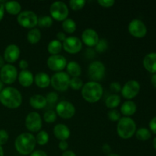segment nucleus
<instances>
[{
    "label": "nucleus",
    "mask_w": 156,
    "mask_h": 156,
    "mask_svg": "<svg viewBox=\"0 0 156 156\" xmlns=\"http://www.w3.org/2000/svg\"><path fill=\"white\" fill-rule=\"evenodd\" d=\"M0 102L6 108L15 109L22 104V95L17 88L6 87L0 92Z\"/></svg>",
    "instance_id": "obj_1"
},
{
    "label": "nucleus",
    "mask_w": 156,
    "mask_h": 156,
    "mask_svg": "<svg viewBox=\"0 0 156 156\" xmlns=\"http://www.w3.org/2000/svg\"><path fill=\"white\" fill-rule=\"evenodd\" d=\"M2 89H3V82H2L1 79H0V92L2 91Z\"/></svg>",
    "instance_id": "obj_53"
},
{
    "label": "nucleus",
    "mask_w": 156,
    "mask_h": 156,
    "mask_svg": "<svg viewBox=\"0 0 156 156\" xmlns=\"http://www.w3.org/2000/svg\"><path fill=\"white\" fill-rule=\"evenodd\" d=\"M85 3V0H71L69 1V6L73 10L78 11L84 8Z\"/></svg>",
    "instance_id": "obj_35"
},
{
    "label": "nucleus",
    "mask_w": 156,
    "mask_h": 156,
    "mask_svg": "<svg viewBox=\"0 0 156 156\" xmlns=\"http://www.w3.org/2000/svg\"><path fill=\"white\" fill-rule=\"evenodd\" d=\"M105 66L101 61H93L88 68V76L94 82L102 80L105 76Z\"/></svg>",
    "instance_id": "obj_8"
},
{
    "label": "nucleus",
    "mask_w": 156,
    "mask_h": 156,
    "mask_svg": "<svg viewBox=\"0 0 156 156\" xmlns=\"http://www.w3.org/2000/svg\"><path fill=\"white\" fill-rule=\"evenodd\" d=\"M18 76V70L15 66L12 64H5L0 69V79L7 85H11L16 81Z\"/></svg>",
    "instance_id": "obj_9"
},
{
    "label": "nucleus",
    "mask_w": 156,
    "mask_h": 156,
    "mask_svg": "<svg viewBox=\"0 0 156 156\" xmlns=\"http://www.w3.org/2000/svg\"><path fill=\"white\" fill-rule=\"evenodd\" d=\"M36 143V139L33 134L24 133L16 138L15 147L20 155H28L34 151Z\"/></svg>",
    "instance_id": "obj_2"
},
{
    "label": "nucleus",
    "mask_w": 156,
    "mask_h": 156,
    "mask_svg": "<svg viewBox=\"0 0 156 156\" xmlns=\"http://www.w3.org/2000/svg\"><path fill=\"white\" fill-rule=\"evenodd\" d=\"M62 48L67 53L76 54L82 50V42L79 38L76 37H68L62 42Z\"/></svg>",
    "instance_id": "obj_15"
},
{
    "label": "nucleus",
    "mask_w": 156,
    "mask_h": 156,
    "mask_svg": "<svg viewBox=\"0 0 156 156\" xmlns=\"http://www.w3.org/2000/svg\"><path fill=\"white\" fill-rule=\"evenodd\" d=\"M98 2L104 8H111L115 4V1L114 0H98Z\"/></svg>",
    "instance_id": "obj_40"
},
{
    "label": "nucleus",
    "mask_w": 156,
    "mask_h": 156,
    "mask_svg": "<svg viewBox=\"0 0 156 156\" xmlns=\"http://www.w3.org/2000/svg\"><path fill=\"white\" fill-rule=\"evenodd\" d=\"M18 23L23 27L28 29L35 28L38 23V17L32 11L21 12L17 18Z\"/></svg>",
    "instance_id": "obj_6"
},
{
    "label": "nucleus",
    "mask_w": 156,
    "mask_h": 156,
    "mask_svg": "<svg viewBox=\"0 0 156 156\" xmlns=\"http://www.w3.org/2000/svg\"><path fill=\"white\" fill-rule=\"evenodd\" d=\"M102 151L104 152V153L105 154H110L111 152V146H110V145L107 144V143H105V144L103 145V146H102Z\"/></svg>",
    "instance_id": "obj_47"
},
{
    "label": "nucleus",
    "mask_w": 156,
    "mask_h": 156,
    "mask_svg": "<svg viewBox=\"0 0 156 156\" xmlns=\"http://www.w3.org/2000/svg\"><path fill=\"white\" fill-rule=\"evenodd\" d=\"M62 156H76V153L72 150H66L62 152Z\"/></svg>",
    "instance_id": "obj_49"
},
{
    "label": "nucleus",
    "mask_w": 156,
    "mask_h": 156,
    "mask_svg": "<svg viewBox=\"0 0 156 156\" xmlns=\"http://www.w3.org/2000/svg\"><path fill=\"white\" fill-rule=\"evenodd\" d=\"M46 100H47V102L50 104H55L56 103V101H58V98H59V96H58L57 93L54 92V91H51V92L48 93L46 96Z\"/></svg>",
    "instance_id": "obj_38"
},
{
    "label": "nucleus",
    "mask_w": 156,
    "mask_h": 156,
    "mask_svg": "<svg viewBox=\"0 0 156 156\" xmlns=\"http://www.w3.org/2000/svg\"><path fill=\"white\" fill-rule=\"evenodd\" d=\"M108 48V42L105 39H99L95 46V50L98 53H104Z\"/></svg>",
    "instance_id": "obj_36"
},
{
    "label": "nucleus",
    "mask_w": 156,
    "mask_h": 156,
    "mask_svg": "<svg viewBox=\"0 0 156 156\" xmlns=\"http://www.w3.org/2000/svg\"><path fill=\"white\" fill-rule=\"evenodd\" d=\"M56 117H57V114L56 111H52V110L47 111L44 114V119L47 123H54L56 120Z\"/></svg>",
    "instance_id": "obj_33"
},
{
    "label": "nucleus",
    "mask_w": 156,
    "mask_h": 156,
    "mask_svg": "<svg viewBox=\"0 0 156 156\" xmlns=\"http://www.w3.org/2000/svg\"><path fill=\"white\" fill-rule=\"evenodd\" d=\"M51 18L58 21H63L69 15V9L63 2L57 1L52 3L50 8Z\"/></svg>",
    "instance_id": "obj_7"
},
{
    "label": "nucleus",
    "mask_w": 156,
    "mask_h": 156,
    "mask_svg": "<svg viewBox=\"0 0 156 156\" xmlns=\"http://www.w3.org/2000/svg\"><path fill=\"white\" fill-rule=\"evenodd\" d=\"M81 92L82 98L86 101L89 103H96L102 98L103 88L98 82L91 81L83 85Z\"/></svg>",
    "instance_id": "obj_3"
},
{
    "label": "nucleus",
    "mask_w": 156,
    "mask_h": 156,
    "mask_svg": "<svg viewBox=\"0 0 156 156\" xmlns=\"http://www.w3.org/2000/svg\"><path fill=\"white\" fill-rule=\"evenodd\" d=\"M107 156H120V155H119L118 154H116V153H110Z\"/></svg>",
    "instance_id": "obj_54"
},
{
    "label": "nucleus",
    "mask_w": 156,
    "mask_h": 156,
    "mask_svg": "<svg viewBox=\"0 0 156 156\" xmlns=\"http://www.w3.org/2000/svg\"><path fill=\"white\" fill-rule=\"evenodd\" d=\"M128 30L133 37L136 38H143L147 34V27L143 21L133 19L128 25Z\"/></svg>",
    "instance_id": "obj_11"
},
{
    "label": "nucleus",
    "mask_w": 156,
    "mask_h": 156,
    "mask_svg": "<svg viewBox=\"0 0 156 156\" xmlns=\"http://www.w3.org/2000/svg\"><path fill=\"white\" fill-rule=\"evenodd\" d=\"M35 139H36V143H38L40 146H44L49 142V134L46 131L41 130L37 134Z\"/></svg>",
    "instance_id": "obj_31"
},
{
    "label": "nucleus",
    "mask_w": 156,
    "mask_h": 156,
    "mask_svg": "<svg viewBox=\"0 0 156 156\" xmlns=\"http://www.w3.org/2000/svg\"><path fill=\"white\" fill-rule=\"evenodd\" d=\"M5 10L9 14L12 15H19L21 12V5L17 1L6 2L4 4Z\"/></svg>",
    "instance_id": "obj_24"
},
{
    "label": "nucleus",
    "mask_w": 156,
    "mask_h": 156,
    "mask_svg": "<svg viewBox=\"0 0 156 156\" xmlns=\"http://www.w3.org/2000/svg\"><path fill=\"white\" fill-rule=\"evenodd\" d=\"M56 37H57V40L59 41H62L63 42L66 39L67 37L66 36V34L63 33V32H58L57 34H56Z\"/></svg>",
    "instance_id": "obj_46"
},
{
    "label": "nucleus",
    "mask_w": 156,
    "mask_h": 156,
    "mask_svg": "<svg viewBox=\"0 0 156 156\" xmlns=\"http://www.w3.org/2000/svg\"><path fill=\"white\" fill-rule=\"evenodd\" d=\"M53 24V18L51 16H47V15H44V16L38 18V23L37 25L41 27H51Z\"/></svg>",
    "instance_id": "obj_32"
},
{
    "label": "nucleus",
    "mask_w": 156,
    "mask_h": 156,
    "mask_svg": "<svg viewBox=\"0 0 156 156\" xmlns=\"http://www.w3.org/2000/svg\"><path fill=\"white\" fill-rule=\"evenodd\" d=\"M70 76L64 72H58L50 78V84L55 90L66 91L69 87Z\"/></svg>",
    "instance_id": "obj_5"
},
{
    "label": "nucleus",
    "mask_w": 156,
    "mask_h": 156,
    "mask_svg": "<svg viewBox=\"0 0 156 156\" xmlns=\"http://www.w3.org/2000/svg\"><path fill=\"white\" fill-rule=\"evenodd\" d=\"M9 133L4 129L0 130V146L5 145L9 140Z\"/></svg>",
    "instance_id": "obj_39"
},
{
    "label": "nucleus",
    "mask_w": 156,
    "mask_h": 156,
    "mask_svg": "<svg viewBox=\"0 0 156 156\" xmlns=\"http://www.w3.org/2000/svg\"><path fill=\"white\" fill-rule=\"evenodd\" d=\"M26 128L31 133H37L41 131L42 127V119L37 112L29 113L25 118Z\"/></svg>",
    "instance_id": "obj_10"
},
{
    "label": "nucleus",
    "mask_w": 156,
    "mask_h": 156,
    "mask_svg": "<svg viewBox=\"0 0 156 156\" xmlns=\"http://www.w3.org/2000/svg\"><path fill=\"white\" fill-rule=\"evenodd\" d=\"M56 113L62 118L70 119L76 114V108L71 102L62 101L56 105Z\"/></svg>",
    "instance_id": "obj_13"
},
{
    "label": "nucleus",
    "mask_w": 156,
    "mask_h": 156,
    "mask_svg": "<svg viewBox=\"0 0 156 156\" xmlns=\"http://www.w3.org/2000/svg\"><path fill=\"white\" fill-rule=\"evenodd\" d=\"M143 66L148 72L156 73V53H149L143 59Z\"/></svg>",
    "instance_id": "obj_20"
},
{
    "label": "nucleus",
    "mask_w": 156,
    "mask_h": 156,
    "mask_svg": "<svg viewBox=\"0 0 156 156\" xmlns=\"http://www.w3.org/2000/svg\"><path fill=\"white\" fill-rule=\"evenodd\" d=\"M151 83L153 85V87L156 88V73L152 76V78H151Z\"/></svg>",
    "instance_id": "obj_50"
},
{
    "label": "nucleus",
    "mask_w": 156,
    "mask_h": 156,
    "mask_svg": "<svg viewBox=\"0 0 156 156\" xmlns=\"http://www.w3.org/2000/svg\"><path fill=\"white\" fill-rule=\"evenodd\" d=\"M47 66L50 70L55 72H62L66 67L67 60L62 55H51L47 59Z\"/></svg>",
    "instance_id": "obj_14"
},
{
    "label": "nucleus",
    "mask_w": 156,
    "mask_h": 156,
    "mask_svg": "<svg viewBox=\"0 0 156 156\" xmlns=\"http://www.w3.org/2000/svg\"><path fill=\"white\" fill-rule=\"evenodd\" d=\"M83 86V82L79 77L70 79L69 87L74 90H79Z\"/></svg>",
    "instance_id": "obj_34"
},
{
    "label": "nucleus",
    "mask_w": 156,
    "mask_h": 156,
    "mask_svg": "<svg viewBox=\"0 0 156 156\" xmlns=\"http://www.w3.org/2000/svg\"><path fill=\"white\" fill-rule=\"evenodd\" d=\"M153 146H154V148H155V149L156 150V137L155 139H154V140H153Z\"/></svg>",
    "instance_id": "obj_55"
},
{
    "label": "nucleus",
    "mask_w": 156,
    "mask_h": 156,
    "mask_svg": "<svg viewBox=\"0 0 156 156\" xmlns=\"http://www.w3.org/2000/svg\"><path fill=\"white\" fill-rule=\"evenodd\" d=\"M30 156H47V154L43 150H35L30 154Z\"/></svg>",
    "instance_id": "obj_44"
},
{
    "label": "nucleus",
    "mask_w": 156,
    "mask_h": 156,
    "mask_svg": "<svg viewBox=\"0 0 156 156\" xmlns=\"http://www.w3.org/2000/svg\"><path fill=\"white\" fill-rule=\"evenodd\" d=\"M136 131V124L132 118L123 117L119 120L117 126V132L119 136L124 140L131 138Z\"/></svg>",
    "instance_id": "obj_4"
},
{
    "label": "nucleus",
    "mask_w": 156,
    "mask_h": 156,
    "mask_svg": "<svg viewBox=\"0 0 156 156\" xmlns=\"http://www.w3.org/2000/svg\"><path fill=\"white\" fill-rule=\"evenodd\" d=\"M62 49V44L58 40H53L47 45V50L52 55H58Z\"/></svg>",
    "instance_id": "obj_28"
},
{
    "label": "nucleus",
    "mask_w": 156,
    "mask_h": 156,
    "mask_svg": "<svg viewBox=\"0 0 156 156\" xmlns=\"http://www.w3.org/2000/svg\"><path fill=\"white\" fill-rule=\"evenodd\" d=\"M149 126L150 129L152 130V132L156 134V117H153V118L150 120Z\"/></svg>",
    "instance_id": "obj_42"
},
{
    "label": "nucleus",
    "mask_w": 156,
    "mask_h": 156,
    "mask_svg": "<svg viewBox=\"0 0 156 156\" xmlns=\"http://www.w3.org/2000/svg\"><path fill=\"white\" fill-rule=\"evenodd\" d=\"M135 134L136 138L140 141H146V140H149L152 136L150 130L145 127H141L137 129Z\"/></svg>",
    "instance_id": "obj_30"
},
{
    "label": "nucleus",
    "mask_w": 156,
    "mask_h": 156,
    "mask_svg": "<svg viewBox=\"0 0 156 156\" xmlns=\"http://www.w3.org/2000/svg\"><path fill=\"white\" fill-rule=\"evenodd\" d=\"M120 101H121V99H120V96L117 94H113L107 98L105 100V105L108 108L114 109L119 106Z\"/></svg>",
    "instance_id": "obj_27"
},
{
    "label": "nucleus",
    "mask_w": 156,
    "mask_h": 156,
    "mask_svg": "<svg viewBox=\"0 0 156 156\" xmlns=\"http://www.w3.org/2000/svg\"><path fill=\"white\" fill-rule=\"evenodd\" d=\"M27 39L30 44H36L41 41V32L39 29L33 28L30 29L27 34Z\"/></svg>",
    "instance_id": "obj_26"
},
{
    "label": "nucleus",
    "mask_w": 156,
    "mask_h": 156,
    "mask_svg": "<svg viewBox=\"0 0 156 156\" xmlns=\"http://www.w3.org/2000/svg\"><path fill=\"white\" fill-rule=\"evenodd\" d=\"M0 156H4V150L2 146H0Z\"/></svg>",
    "instance_id": "obj_52"
},
{
    "label": "nucleus",
    "mask_w": 156,
    "mask_h": 156,
    "mask_svg": "<svg viewBox=\"0 0 156 156\" xmlns=\"http://www.w3.org/2000/svg\"><path fill=\"white\" fill-rule=\"evenodd\" d=\"M62 29L65 30L66 33L73 34L76 31V23L75 22L74 20L72 18H66L62 21Z\"/></svg>",
    "instance_id": "obj_29"
},
{
    "label": "nucleus",
    "mask_w": 156,
    "mask_h": 156,
    "mask_svg": "<svg viewBox=\"0 0 156 156\" xmlns=\"http://www.w3.org/2000/svg\"><path fill=\"white\" fill-rule=\"evenodd\" d=\"M34 82L36 85L41 88H47L50 85V78L46 73L41 72L35 75Z\"/></svg>",
    "instance_id": "obj_21"
},
{
    "label": "nucleus",
    "mask_w": 156,
    "mask_h": 156,
    "mask_svg": "<svg viewBox=\"0 0 156 156\" xmlns=\"http://www.w3.org/2000/svg\"><path fill=\"white\" fill-rule=\"evenodd\" d=\"M5 15V5L4 4L0 2V21L2 20Z\"/></svg>",
    "instance_id": "obj_48"
},
{
    "label": "nucleus",
    "mask_w": 156,
    "mask_h": 156,
    "mask_svg": "<svg viewBox=\"0 0 156 156\" xmlns=\"http://www.w3.org/2000/svg\"><path fill=\"white\" fill-rule=\"evenodd\" d=\"M29 103L32 108L39 110L45 108L47 106V102L44 96L41 94H34L30 98Z\"/></svg>",
    "instance_id": "obj_22"
},
{
    "label": "nucleus",
    "mask_w": 156,
    "mask_h": 156,
    "mask_svg": "<svg viewBox=\"0 0 156 156\" xmlns=\"http://www.w3.org/2000/svg\"><path fill=\"white\" fill-rule=\"evenodd\" d=\"M28 62H27V60H25V59H21L19 62V67L22 70H25L28 67Z\"/></svg>",
    "instance_id": "obj_45"
},
{
    "label": "nucleus",
    "mask_w": 156,
    "mask_h": 156,
    "mask_svg": "<svg viewBox=\"0 0 156 156\" xmlns=\"http://www.w3.org/2000/svg\"><path fill=\"white\" fill-rule=\"evenodd\" d=\"M137 109L136 105L133 101H126L120 107V112L123 115L129 117L133 115Z\"/></svg>",
    "instance_id": "obj_23"
},
{
    "label": "nucleus",
    "mask_w": 156,
    "mask_h": 156,
    "mask_svg": "<svg viewBox=\"0 0 156 156\" xmlns=\"http://www.w3.org/2000/svg\"><path fill=\"white\" fill-rule=\"evenodd\" d=\"M18 79L21 86L27 88L34 83V76H33L31 72L29 71V70H21L18 74Z\"/></svg>",
    "instance_id": "obj_19"
},
{
    "label": "nucleus",
    "mask_w": 156,
    "mask_h": 156,
    "mask_svg": "<svg viewBox=\"0 0 156 156\" xmlns=\"http://www.w3.org/2000/svg\"><path fill=\"white\" fill-rule=\"evenodd\" d=\"M5 61L4 58H3L2 56L1 55H0V69H2L3 66H5Z\"/></svg>",
    "instance_id": "obj_51"
},
{
    "label": "nucleus",
    "mask_w": 156,
    "mask_h": 156,
    "mask_svg": "<svg viewBox=\"0 0 156 156\" xmlns=\"http://www.w3.org/2000/svg\"><path fill=\"white\" fill-rule=\"evenodd\" d=\"M108 117L110 120L113 122H118L121 117H120V114L118 111L114 109H111L108 111Z\"/></svg>",
    "instance_id": "obj_37"
},
{
    "label": "nucleus",
    "mask_w": 156,
    "mask_h": 156,
    "mask_svg": "<svg viewBox=\"0 0 156 156\" xmlns=\"http://www.w3.org/2000/svg\"><path fill=\"white\" fill-rule=\"evenodd\" d=\"M68 147H69V144L66 142V140H61V141L59 143V149H61V150L63 151V152L66 151L67 149H68Z\"/></svg>",
    "instance_id": "obj_43"
},
{
    "label": "nucleus",
    "mask_w": 156,
    "mask_h": 156,
    "mask_svg": "<svg viewBox=\"0 0 156 156\" xmlns=\"http://www.w3.org/2000/svg\"><path fill=\"white\" fill-rule=\"evenodd\" d=\"M82 42L88 47H95L99 41L98 34L92 28H87L82 34Z\"/></svg>",
    "instance_id": "obj_16"
},
{
    "label": "nucleus",
    "mask_w": 156,
    "mask_h": 156,
    "mask_svg": "<svg viewBox=\"0 0 156 156\" xmlns=\"http://www.w3.org/2000/svg\"><path fill=\"white\" fill-rule=\"evenodd\" d=\"M121 85L119 82H114L110 85V89L114 93H119L121 91Z\"/></svg>",
    "instance_id": "obj_41"
},
{
    "label": "nucleus",
    "mask_w": 156,
    "mask_h": 156,
    "mask_svg": "<svg viewBox=\"0 0 156 156\" xmlns=\"http://www.w3.org/2000/svg\"><path fill=\"white\" fill-rule=\"evenodd\" d=\"M140 91V85L137 81L129 80L121 88V94L124 98L130 101L134 98Z\"/></svg>",
    "instance_id": "obj_12"
},
{
    "label": "nucleus",
    "mask_w": 156,
    "mask_h": 156,
    "mask_svg": "<svg viewBox=\"0 0 156 156\" xmlns=\"http://www.w3.org/2000/svg\"><path fill=\"white\" fill-rule=\"evenodd\" d=\"M53 134L56 139L61 141V140H68L69 138L71 132L66 125L59 123V124H56L53 128Z\"/></svg>",
    "instance_id": "obj_18"
},
{
    "label": "nucleus",
    "mask_w": 156,
    "mask_h": 156,
    "mask_svg": "<svg viewBox=\"0 0 156 156\" xmlns=\"http://www.w3.org/2000/svg\"><path fill=\"white\" fill-rule=\"evenodd\" d=\"M66 68L67 74L73 78L79 77L82 73V68L80 65L75 61H71L67 63Z\"/></svg>",
    "instance_id": "obj_25"
},
{
    "label": "nucleus",
    "mask_w": 156,
    "mask_h": 156,
    "mask_svg": "<svg viewBox=\"0 0 156 156\" xmlns=\"http://www.w3.org/2000/svg\"><path fill=\"white\" fill-rule=\"evenodd\" d=\"M20 51L19 47L15 44H10L5 48L4 51V58L5 61L9 62V64L15 62L18 59L20 56Z\"/></svg>",
    "instance_id": "obj_17"
}]
</instances>
